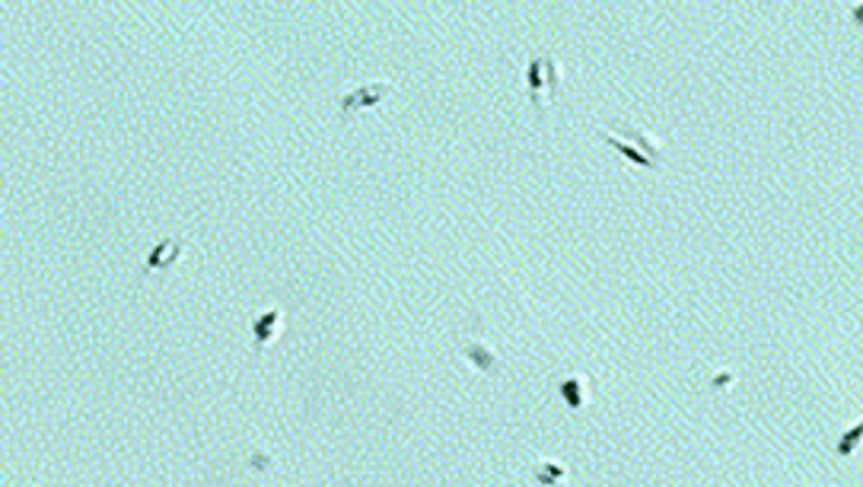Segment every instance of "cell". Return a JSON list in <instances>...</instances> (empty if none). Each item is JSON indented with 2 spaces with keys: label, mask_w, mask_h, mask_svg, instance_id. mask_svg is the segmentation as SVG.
<instances>
[{
  "label": "cell",
  "mask_w": 863,
  "mask_h": 487,
  "mask_svg": "<svg viewBox=\"0 0 863 487\" xmlns=\"http://www.w3.org/2000/svg\"><path fill=\"white\" fill-rule=\"evenodd\" d=\"M249 328H252V341H255V357H262L284 332V309L268 306L265 312H258Z\"/></svg>",
  "instance_id": "obj_6"
},
{
  "label": "cell",
  "mask_w": 863,
  "mask_h": 487,
  "mask_svg": "<svg viewBox=\"0 0 863 487\" xmlns=\"http://www.w3.org/2000/svg\"><path fill=\"white\" fill-rule=\"evenodd\" d=\"M599 141L641 169L657 172L663 166V144L657 141V137H650L647 131H641L628 118H615L609 131H599Z\"/></svg>",
  "instance_id": "obj_1"
},
{
  "label": "cell",
  "mask_w": 863,
  "mask_h": 487,
  "mask_svg": "<svg viewBox=\"0 0 863 487\" xmlns=\"http://www.w3.org/2000/svg\"><path fill=\"white\" fill-rule=\"evenodd\" d=\"M860 433H863V424L857 421L848 433H844V440L838 443V449H835L838 459H851V456H854V449H857V443H860Z\"/></svg>",
  "instance_id": "obj_9"
},
{
  "label": "cell",
  "mask_w": 863,
  "mask_h": 487,
  "mask_svg": "<svg viewBox=\"0 0 863 487\" xmlns=\"http://www.w3.org/2000/svg\"><path fill=\"white\" fill-rule=\"evenodd\" d=\"M392 93H395L392 80H367V83H360V86H354V90H348L338 99V118L348 125V121H354V115H360V112L383 109Z\"/></svg>",
  "instance_id": "obj_4"
},
{
  "label": "cell",
  "mask_w": 863,
  "mask_h": 487,
  "mask_svg": "<svg viewBox=\"0 0 863 487\" xmlns=\"http://www.w3.org/2000/svg\"><path fill=\"white\" fill-rule=\"evenodd\" d=\"M526 86H529V102L539 112L548 109V102L555 99L561 86V64L555 55H532L526 67Z\"/></svg>",
  "instance_id": "obj_3"
},
{
  "label": "cell",
  "mask_w": 863,
  "mask_h": 487,
  "mask_svg": "<svg viewBox=\"0 0 863 487\" xmlns=\"http://www.w3.org/2000/svg\"><path fill=\"white\" fill-rule=\"evenodd\" d=\"M188 249H192V236H188V233H176V236H166L160 242H153V249L147 252L141 277H137V281L147 284L150 277H153V281H169V277L179 271V265L185 262Z\"/></svg>",
  "instance_id": "obj_2"
},
{
  "label": "cell",
  "mask_w": 863,
  "mask_h": 487,
  "mask_svg": "<svg viewBox=\"0 0 863 487\" xmlns=\"http://www.w3.org/2000/svg\"><path fill=\"white\" fill-rule=\"evenodd\" d=\"M730 382H736V373H723V376H717V379H714V386H717V389H730Z\"/></svg>",
  "instance_id": "obj_10"
},
{
  "label": "cell",
  "mask_w": 863,
  "mask_h": 487,
  "mask_svg": "<svg viewBox=\"0 0 863 487\" xmlns=\"http://www.w3.org/2000/svg\"><path fill=\"white\" fill-rule=\"evenodd\" d=\"M459 354H462V360L469 363V367H472L475 373H481V376H491V379L507 376V363H504V357H500L497 347H494L491 341H485V338H472V335H465V338L459 341Z\"/></svg>",
  "instance_id": "obj_5"
},
{
  "label": "cell",
  "mask_w": 863,
  "mask_h": 487,
  "mask_svg": "<svg viewBox=\"0 0 863 487\" xmlns=\"http://www.w3.org/2000/svg\"><path fill=\"white\" fill-rule=\"evenodd\" d=\"M558 392H561V402L571 408L574 414L586 411V405H590V382H586V376H580V373L561 376Z\"/></svg>",
  "instance_id": "obj_7"
},
{
  "label": "cell",
  "mask_w": 863,
  "mask_h": 487,
  "mask_svg": "<svg viewBox=\"0 0 863 487\" xmlns=\"http://www.w3.org/2000/svg\"><path fill=\"white\" fill-rule=\"evenodd\" d=\"M567 478H571V468H567L564 462H558V459H539V462H535V481H539V484L555 487V484H561Z\"/></svg>",
  "instance_id": "obj_8"
}]
</instances>
